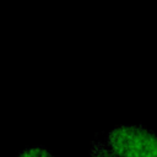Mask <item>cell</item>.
Listing matches in <instances>:
<instances>
[{
    "label": "cell",
    "mask_w": 157,
    "mask_h": 157,
    "mask_svg": "<svg viewBox=\"0 0 157 157\" xmlns=\"http://www.w3.org/2000/svg\"><path fill=\"white\" fill-rule=\"evenodd\" d=\"M107 145L118 157H157V132L139 125L114 128Z\"/></svg>",
    "instance_id": "cell-1"
},
{
    "label": "cell",
    "mask_w": 157,
    "mask_h": 157,
    "mask_svg": "<svg viewBox=\"0 0 157 157\" xmlns=\"http://www.w3.org/2000/svg\"><path fill=\"white\" fill-rule=\"evenodd\" d=\"M91 157H118V156L104 142L93 141L91 147Z\"/></svg>",
    "instance_id": "cell-2"
},
{
    "label": "cell",
    "mask_w": 157,
    "mask_h": 157,
    "mask_svg": "<svg viewBox=\"0 0 157 157\" xmlns=\"http://www.w3.org/2000/svg\"><path fill=\"white\" fill-rule=\"evenodd\" d=\"M17 157H55L52 152H49L48 150H45L44 147H28L22 150Z\"/></svg>",
    "instance_id": "cell-3"
}]
</instances>
